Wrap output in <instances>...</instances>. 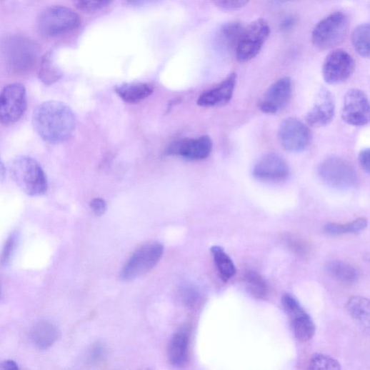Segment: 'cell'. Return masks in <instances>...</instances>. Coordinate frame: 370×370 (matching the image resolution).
Masks as SVG:
<instances>
[{"instance_id":"d6a6232c","label":"cell","mask_w":370,"mask_h":370,"mask_svg":"<svg viewBox=\"0 0 370 370\" xmlns=\"http://www.w3.org/2000/svg\"><path fill=\"white\" fill-rule=\"evenodd\" d=\"M16 239L15 234H12L6 241L1 256H0V265H6L13 254L16 246Z\"/></svg>"},{"instance_id":"7a4b0ae2","label":"cell","mask_w":370,"mask_h":370,"mask_svg":"<svg viewBox=\"0 0 370 370\" xmlns=\"http://www.w3.org/2000/svg\"><path fill=\"white\" fill-rule=\"evenodd\" d=\"M10 174L20 189L28 196L39 197L47 192L46 174L35 159L26 156L16 158L10 165Z\"/></svg>"},{"instance_id":"f1b7e54d","label":"cell","mask_w":370,"mask_h":370,"mask_svg":"<svg viewBox=\"0 0 370 370\" xmlns=\"http://www.w3.org/2000/svg\"><path fill=\"white\" fill-rule=\"evenodd\" d=\"M61 76L63 74L55 66L51 54H45L39 72V79L45 85L49 86L58 81Z\"/></svg>"},{"instance_id":"3957f363","label":"cell","mask_w":370,"mask_h":370,"mask_svg":"<svg viewBox=\"0 0 370 370\" xmlns=\"http://www.w3.org/2000/svg\"><path fill=\"white\" fill-rule=\"evenodd\" d=\"M81 25L79 16L64 6H51L39 16L38 29L43 36L56 37L74 31Z\"/></svg>"},{"instance_id":"277c9868","label":"cell","mask_w":370,"mask_h":370,"mask_svg":"<svg viewBox=\"0 0 370 370\" xmlns=\"http://www.w3.org/2000/svg\"><path fill=\"white\" fill-rule=\"evenodd\" d=\"M349 29L347 16L342 12H335L316 25L312 34L313 43L322 50L334 49L345 40Z\"/></svg>"},{"instance_id":"ffe728a7","label":"cell","mask_w":370,"mask_h":370,"mask_svg":"<svg viewBox=\"0 0 370 370\" xmlns=\"http://www.w3.org/2000/svg\"><path fill=\"white\" fill-rule=\"evenodd\" d=\"M58 329L48 321L38 323L32 329L31 338L37 348L45 350L50 348L59 339Z\"/></svg>"},{"instance_id":"44dd1931","label":"cell","mask_w":370,"mask_h":370,"mask_svg":"<svg viewBox=\"0 0 370 370\" xmlns=\"http://www.w3.org/2000/svg\"><path fill=\"white\" fill-rule=\"evenodd\" d=\"M115 91L123 101L137 104L151 96L153 89L147 84L134 83L118 86Z\"/></svg>"},{"instance_id":"4fadbf2b","label":"cell","mask_w":370,"mask_h":370,"mask_svg":"<svg viewBox=\"0 0 370 370\" xmlns=\"http://www.w3.org/2000/svg\"><path fill=\"white\" fill-rule=\"evenodd\" d=\"M289 167L286 161L279 154L271 153L264 155L256 164L254 176L261 181L281 182L289 176Z\"/></svg>"},{"instance_id":"5bb4252c","label":"cell","mask_w":370,"mask_h":370,"mask_svg":"<svg viewBox=\"0 0 370 370\" xmlns=\"http://www.w3.org/2000/svg\"><path fill=\"white\" fill-rule=\"evenodd\" d=\"M4 48L10 64L17 69L30 67L36 58V46L26 38H11L6 42Z\"/></svg>"},{"instance_id":"9a60e30c","label":"cell","mask_w":370,"mask_h":370,"mask_svg":"<svg viewBox=\"0 0 370 370\" xmlns=\"http://www.w3.org/2000/svg\"><path fill=\"white\" fill-rule=\"evenodd\" d=\"M292 92V83L289 77H284L274 83L266 91L260 102V109L274 114L284 109L289 102Z\"/></svg>"},{"instance_id":"52a82bcc","label":"cell","mask_w":370,"mask_h":370,"mask_svg":"<svg viewBox=\"0 0 370 370\" xmlns=\"http://www.w3.org/2000/svg\"><path fill=\"white\" fill-rule=\"evenodd\" d=\"M163 254V246L159 242L144 245L132 255L123 267L121 278L129 281L147 274L160 261Z\"/></svg>"},{"instance_id":"7c38bea8","label":"cell","mask_w":370,"mask_h":370,"mask_svg":"<svg viewBox=\"0 0 370 370\" xmlns=\"http://www.w3.org/2000/svg\"><path fill=\"white\" fill-rule=\"evenodd\" d=\"M341 117L346 124L364 126L369 121V104L366 95L357 89H350L344 96Z\"/></svg>"},{"instance_id":"484cf974","label":"cell","mask_w":370,"mask_h":370,"mask_svg":"<svg viewBox=\"0 0 370 370\" xmlns=\"http://www.w3.org/2000/svg\"><path fill=\"white\" fill-rule=\"evenodd\" d=\"M246 291L256 299H265L269 294V284L258 272L249 271L244 275Z\"/></svg>"},{"instance_id":"74e56055","label":"cell","mask_w":370,"mask_h":370,"mask_svg":"<svg viewBox=\"0 0 370 370\" xmlns=\"http://www.w3.org/2000/svg\"><path fill=\"white\" fill-rule=\"evenodd\" d=\"M296 20L294 17L286 18L281 24V29L284 31L290 30L295 24Z\"/></svg>"},{"instance_id":"8992f818","label":"cell","mask_w":370,"mask_h":370,"mask_svg":"<svg viewBox=\"0 0 370 370\" xmlns=\"http://www.w3.org/2000/svg\"><path fill=\"white\" fill-rule=\"evenodd\" d=\"M271 33L268 22L259 19L244 31L235 50L236 59L240 63H246L254 59L261 51Z\"/></svg>"},{"instance_id":"d4e9b609","label":"cell","mask_w":370,"mask_h":370,"mask_svg":"<svg viewBox=\"0 0 370 370\" xmlns=\"http://www.w3.org/2000/svg\"><path fill=\"white\" fill-rule=\"evenodd\" d=\"M214 261L223 281L227 282L236 274L235 266L230 257L220 246H214L211 249Z\"/></svg>"},{"instance_id":"4316f807","label":"cell","mask_w":370,"mask_h":370,"mask_svg":"<svg viewBox=\"0 0 370 370\" xmlns=\"http://www.w3.org/2000/svg\"><path fill=\"white\" fill-rule=\"evenodd\" d=\"M368 221L365 218H359L346 224H328L324 226V231L329 235L345 234H359L367 227Z\"/></svg>"},{"instance_id":"83f0119b","label":"cell","mask_w":370,"mask_h":370,"mask_svg":"<svg viewBox=\"0 0 370 370\" xmlns=\"http://www.w3.org/2000/svg\"><path fill=\"white\" fill-rule=\"evenodd\" d=\"M369 24H361L354 29L351 36L354 49L364 58L369 56Z\"/></svg>"},{"instance_id":"ba28073f","label":"cell","mask_w":370,"mask_h":370,"mask_svg":"<svg viewBox=\"0 0 370 370\" xmlns=\"http://www.w3.org/2000/svg\"><path fill=\"white\" fill-rule=\"evenodd\" d=\"M27 108L26 90L21 84L7 86L0 93V123L11 125L18 121Z\"/></svg>"},{"instance_id":"60d3db41","label":"cell","mask_w":370,"mask_h":370,"mask_svg":"<svg viewBox=\"0 0 370 370\" xmlns=\"http://www.w3.org/2000/svg\"><path fill=\"white\" fill-rule=\"evenodd\" d=\"M6 174V169L4 165V163L2 161L1 157H0V181H4Z\"/></svg>"},{"instance_id":"ab89813d","label":"cell","mask_w":370,"mask_h":370,"mask_svg":"<svg viewBox=\"0 0 370 370\" xmlns=\"http://www.w3.org/2000/svg\"><path fill=\"white\" fill-rule=\"evenodd\" d=\"M127 1L132 6H142L156 1V0H127Z\"/></svg>"},{"instance_id":"e575fe53","label":"cell","mask_w":370,"mask_h":370,"mask_svg":"<svg viewBox=\"0 0 370 370\" xmlns=\"http://www.w3.org/2000/svg\"><path fill=\"white\" fill-rule=\"evenodd\" d=\"M91 209L97 216H101L106 211V204L101 199H95L91 202Z\"/></svg>"},{"instance_id":"8d00e7d4","label":"cell","mask_w":370,"mask_h":370,"mask_svg":"<svg viewBox=\"0 0 370 370\" xmlns=\"http://www.w3.org/2000/svg\"><path fill=\"white\" fill-rule=\"evenodd\" d=\"M184 294L185 300H186L189 304H194L197 301L199 294L193 287L185 289Z\"/></svg>"},{"instance_id":"d590c367","label":"cell","mask_w":370,"mask_h":370,"mask_svg":"<svg viewBox=\"0 0 370 370\" xmlns=\"http://www.w3.org/2000/svg\"><path fill=\"white\" fill-rule=\"evenodd\" d=\"M359 161L363 170L369 174L370 170V151L369 149H364L359 154Z\"/></svg>"},{"instance_id":"b9f144b4","label":"cell","mask_w":370,"mask_h":370,"mask_svg":"<svg viewBox=\"0 0 370 370\" xmlns=\"http://www.w3.org/2000/svg\"><path fill=\"white\" fill-rule=\"evenodd\" d=\"M281 2H289V1H293V0H280Z\"/></svg>"},{"instance_id":"8fae6325","label":"cell","mask_w":370,"mask_h":370,"mask_svg":"<svg viewBox=\"0 0 370 370\" xmlns=\"http://www.w3.org/2000/svg\"><path fill=\"white\" fill-rule=\"evenodd\" d=\"M354 69L355 61L353 57L345 50L336 49L326 57L322 74L327 84H339L348 80Z\"/></svg>"},{"instance_id":"f546056e","label":"cell","mask_w":370,"mask_h":370,"mask_svg":"<svg viewBox=\"0 0 370 370\" xmlns=\"http://www.w3.org/2000/svg\"><path fill=\"white\" fill-rule=\"evenodd\" d=\"M309 369L339 370L341 366L334 358L322 354H316L311 359Z\"/></svg>"},{"instance_id":"6da1fadb","label":"cell","mask_w":370,"mask_h":370,"mask_svg":"<svg viewBox=\"0 0 370 370\" xmlns=\"http://www.w3.org/2000/svg\"><path fill=\"white\" fill-rule=\"evenodd\" d=\"M32 126L43 141L54 144L64 142L72 136L76 119L74 112L68 105L49 101L34 109Z\"/></svg>"},{"instance_id":"4dcf8cb0","label":"cell","mask_w":370,"mask_h":370,"mask_svg":"<svg viewBox=\"0 0 370 370\" xmlns=\"http://www.w3.org/2000/svg\"><path fill=\"white\" fill-rule=\"evenodd\" d=\"M79 10L86 13L99 11L109 6L114 0H72Z\"/></svg>"},{"instance_id":"836d02e7","label":"cell","mask_w":370,"mask_h":370,"mask_svg":"<svg viewBox=\"0 0 370 370\" xmlns=\"http://www.w3.org/2000/svg\"><path fill=\"white\" fill-rule=\"evenodd\" d=\"M106 349L101 344H95L89 354V359L92 362H99L104 359L106 356Z\"/></svg>"},{"instance_id":"603a6c76","label":"cell","mask_w":370,"mask_h":370,"mask_svg":"<svg viewBox=\"0 0 370 370\" xmlns=\"http://www.w3.org/2000/svg\"><path fill=\"white\" fill-rule=\"evenodd\" d=\"M244 29V26L237 21L224 25L218 34L220 46L228 51H235Z\"/></svg>"},{"instance_id":"2e32d148","label":"cell","mask_w":370,"mask_h":370,"mask_svg":"<svg viewBox=\"0 0 370 370\" xmlns=\"http://www.w3.org/2000/svg\"><path fill=\"white\" fill-rule=\"evenodd\" d=\"M213 149V142L208 136L194 139H184L173 143L167 149L169 155H176L184 159L197 161L208 158Z\"/></svg>"},{"instance_id":"d6986e66","label":"cell","mask_w":370,"mask_h":370,"mask_svg":"<svg viewBox=\"0 0 370 370\" xmlns=\"http://www.w3.org/2000/svg\"><path fill=\"white\" fill-rule=\"evenodd\" d=\"M191 331L188 327H181L173 335L168 348L170 363L176 367H182L189 359Z\"/></svg>"},{"instance_id":"5b68a950","label":"cell","mask_w":370,"mask_h":370,"mask_svg":"<svg viewBox=\"0 0 370 370\" xmlns=\"http://www.w3.org/2000/svg\"><path fill=\"white\" fill-rule=\"evenodd\" d=\"M321 179L339 190L352 189L358 182V175L353 164L345 159L331 156L324 160L318 169Z\"/></svg>"},{"instance_id":"f35d334b","label":"cell","mask_w":370,"mask_h":370,"mask_svg":"<svg viewBox=\"0 0 370 370\" xmlns=\"http://www.w3.org/2000/svg\"><path fill=\"white\" fill-rule=\"evenodd\" d=\"M0 367L4 369H18L19 366L18 364L13 360H8L4 361L1 365H0Z\"/></svg>"},{"instance_id":"9c48e42d","label":"cell","mask_w":370,"mask_h":370,"mask_svg":"<svg viewBox=\"0 0 370 370\" xmlns=\"http://www.w3.org/2000/svg\"><path fill=\"white\" fill-rule=\"evenodd\" d=\"M279 141L283 149L289 152L306 151L312 143V134L308 127L293 117L284 119L279 129Z\"/></svg>"},{"instance_id":"1f68e13d","label":"cell","mask_w":370,"mask_h":370,"mask_svg":"<svg viewBox=\"0 0 370 370\" xmlns=\"http://www.w3.org/2000/svg\"><path fill=\"white\" fill-rule=\"evenodd\" d=\"M217 8L225 11H234L243 8L250 0H211Z\"/></svg>"},{"instance_id":"30bf717a","label":"cell","mask_w":370,"mask_h":370,"mask_svg":"<svg viewBox=\"0 0 370 370\" xmlns=\"http://www.w3.org/2000/svg\"><path fill=\"white\" fill-rule=\"evenodd\" d=\"M281 304L288 316L294 336L300 341H310L316 334V325L299 301L290 294H284Z\"/></svg>"},{"instance_id":"cb8c5ba5","label":"cell","mask_w":370,"mask_h":370,"mask_svg":"<svg viewBox=\"0 0 370 370\" xmlns=\"http://www.w3.org/2000/svg\"><path fill=\"white\" fill-rule=\"evenodd\" d=\"M326 269L331 276L346 284L354 283L359 278L356 269L344 261H334L329 262L326 266Z\"/></svg>"},{"instance_id":"e0dca14e","label":"cell","mask_w":370,"mask_h":370,"mask_svg":"<svg viewBox=\"0 0 370 370\" xmlns=\"http://www.w3.org/2000/svg\"><path fill=\"white\" fill-rule=\"evenodd\" d=\"M335 115V104L333 96L327 90H323L319 101L307 112L305 119L308 125L314 128H323L330 124Z\"/></svg>"},{"instance_id":"ac0fdd59","label":"cell","mask_w":370,"mask_h":370,"mask_svg":"<svg viewBox=\"0 0 370 370\" xmlns=\"http://www.w3.org/2000/svg\"><path fill=\"white\" fill-rule=\"evenodd\" d=\"M236 82V75L231 73L215 88L204 92L198 99L204 107H215L227 104L232 99Z\"/></svg>"},{"instance_id":"7402d4cb","label":"cell","mask_w":370,"mask_h":370,"mask_svg":"<svg viewBox=\"0 0 370 370\" xmlns=\"http://www.w3.org/2000/svg\"><path fill=\"white\" fill-rule=\"evenodd\" d=\"M369 300L365 297L356 296L350 298L346 308L350 316L364 329L369 330Z\"/></svg>"}]
</instances>
